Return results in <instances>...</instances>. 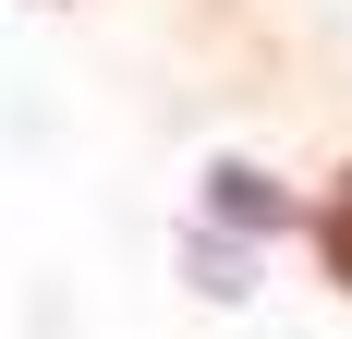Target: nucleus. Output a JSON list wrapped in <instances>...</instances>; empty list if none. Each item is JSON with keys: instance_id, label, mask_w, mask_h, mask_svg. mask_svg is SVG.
I'll list each match as a JSON object with an SVG mask.
<instances>
[{"instance_id": "f257e3e1", "label": "nucleus", "mask_w": 352, "mask_h": 339, "mask_svg": "<svg viewBox=\"0 0 352 339\" xmlns=\"http://www.w3.org/2000/svg\"><path fill=\"white\" fill-rule=\"evenodd\" d=\"M316 255H328V279L352 291V170L328 182V206H316Z\"/></svg>"}]
</instances>
